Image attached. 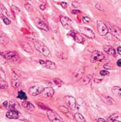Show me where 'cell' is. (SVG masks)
<instances>
[{
  "mask_svg": "<svg viewBox=\"0 0 121 122\" xmlns=\"http://www.w3.org/2000/svg\"><path fill=\"white\" fill-rule=\"evenodd\" d=\"M95 7H96V9H98V10H100V11H105V9L103 8V6L100 5V4H96Z\"/></svg>",
  "mask_w": 121,
  "mask_h": 122,
  "instance_id": "obj_42",
  "label": "cell"
},
{
  "mask_svg": "<svg viewBox=\"0 0 121 122\" xmlns=\"http://www.w3.org/2000/svg\"><path fill=\"white\" fill-rule=\"evenodd\" d=\"M46 8H47V5L45 4V3H42L41 4V6H40V9L41 10H46Z\"/></svg>",
  "mask_w": 121,
  "mask_h": 122,
  "instance_id": "obj_44",
  "label": "cell"
},
{
  "mask_svg": "<svg viewBox=\"0 0 121 122\" xmlns=\"http://www.w3.org/2000/svg\"><path fill=\"white\" fill-rule=\"evenodd\" d=\"M24 7H25V9H26L28 12H32V11H33V8H32V6L30 5L29 3H26V4L24 5Z\"/></svg>",
  "mask_w": 121,
  "mask_h": 122,
  "instance_id": "obj_38",
  "label": "cell"
},
{
  "mask_svg": "<svg viewBox=\"0 0 121 122\" xmlns=\"http://www.w3.org/2000/svg\"><path fill=\"white\" fill-rule=\"evenodd\" d=\"M18 98L20 99V100H23V101H24V100H26L27 96H26V94H25L24 91L20 90V91H18Z\"/></svg>",
  "mask_w": 121,
  "mask_h": 122,
  "instance_id": "obj_28",
  "label": "cell"
},
{
  "mask_svg": "<svg viewBox=\"0 0 121 122\" xmlns=\"http://www.w3.org/2000/svg\"><path fill=\"white\" fill-rule=\"evenodd\" d=\"M93 78H94V75H92V74L86 76V77H83V78L81 80V83L84 84V85H85V84H88L90 81L93 80Z\"/></svg>",
  "mask_w": 121,
  "mask_h": 122,
  "instance_id": "obj_22",
  "label": "cell"
},
{
  "mask_svg": "<svg viewBox=\"0 0 121 122\" xmlns=\"http://www.w3.org/2000/svg\"><path fill=\"white\" fill-rule=\"evenodd\" d=\"M0 29H1V24H0Z\"/></svg>",
  "mask_w": 121,
  "mask_h": 122,
  "instance_id": "obj_51",
  "label": "cell"
},
{
  "mask_svg": "<svg viewBox=\"0 0 121 122\" xmlns=\"http://www.w3.org/2000/svg\"><path fill=\"white\" fill-rule=\"evenodd\" d=\"M2 20H3V22H4L6 25H10V24H11V20H9L8 17H3V18H2Z\"/></svg>",
  "mask_w": 121,
  "mask_h": 122,
  "instance_id": "obj_35",
  "label": "cell"
},
{
  "mask_svg": "<svg viewBox=\"0 0 121 122\" xmlns=\"http://www.w3.org/2000/svg\"><path fill=\"white\" fill-rule=\"evenodd\" d=\"M20 122H31V121H28V120H24V119H22V120H20Z\"/></svg>",
  "mask_w": 121,
  "mask_h": 122,
  "instance_id": "obj_50",
  "label": "cell"
},
{
  "mask_svg": "<svg viewBox=\"0 0 121 122\" xmlns=\"http://www.w3.org/2000/svg\"><path fill=\"white\" fill-rule=\"evenodd\" d=\"M53 82H54L56 85H58V86H62V85H63V81H62L61 80H59V79H54V80H53Z\"/></svg>",
  "mask_w": 121,
  "mask_h": 122,
  "instance_id": "obj_34",
  "label": "cell"
},
{
  "mask_svg": "<svg viewBox=\"0 0 121 122\" xmlns=\"http://www.w3.org/2000/svg\"><path fill=\"white\" fill-rule=\"evenodd\" d=\"M73 38L75 39L76 42L79 43V44H83L84 41H85L84 36H83L82 34H81V33H75V36H74Z\"/></svg>",
  "mask_w": 121,
  "mask_h": 122,
  "instance_id": "obj_19",
  "label": "cell"
},
{
  "mask_svg": "<svg viewBox=\"0 0 121 122\" xmlns=\"http://www.w3.org/2000/svg\"><path fill=\"white\" fill-rule=\"evenodd\" d=\"M21 106L23 107V108H25V109H27L28 111H34V106L30 103V102H28V101H26V100H24L22 103H21Z\"/></svg>",
  "mask_w": 121,
  "mask_h": 122,
  "instance_id": "obj_21",
  "label": "cell"
},
{
  "mask_svg": "<svg viewBox=\"0 0 121 122\" xmlns=\"http://www.w3.org/2000/svg\"><path fill=\"white\" fill-rule=\"evenodd\" d=\"M105 59V54L102 53L99 51H93V53L91 54V62L95 63V62H100V61Z\"/></svg>",
  "mask_w": 121,
  "mask_h": 122,
  "instance_id": "obj_8",
  "label": "cell"
},
{
  "mask_svg": "<svg viewBox=\"0 0 121 122\" xmlns=\"http://www.w3.org/2000/svg\"><path fill=\"white\" fill-rule=\"evenodd\" d=\"M101 81H102L101 79H95V80H94V82H95V83H99V82H101Z\"/></svg>",
  "mask_w": 121,
  "mask_h": 122,
  "instance_id": "obj_48",
  "label": "cell"
},
{
  "mask_svg": "<svg viewBox=\"0 0 121 122\" xmlns=\"http://www.w3.org/2000/svg\"><path fill=\"white\" fill-rule=\"evenodd\" d=\"M12 12H13V14L14 13H20V9L18 8L17 6H15V5H12Z\"/></svg>",
  "mask_w": 121,
  "mask_h": 122,
  "instance_id": "obj_36",
  "label": "cell"
},
{
  "mask_svg": "<svg viewBox=\"0 0 121 122\" xmlns=\"http://www.w3.org/2000/svg\"><path fill=\"white\" fill-rule=\"evenodd\" d=\"M0 43L1 44H3V45H6L7 43H8V38H7V36L0 30Z\"/></svg>",
  "mask_w": 121,
  "mask_h": 122,
  "instance_id": "obj_26",
  "label": "cell"
},
{
  "mask_svg": "<svg viewBox=\"0 0 121 122\" xmlns=\"http://www.w3.org/2000/svg\"><path fill=\"white\" fill-rule=\"evenodd\" d=\"M60 22H61L62 26L65 28V29H70L72 30V20L67 18V17H64V16H61L60 17Z\"/></svg>",
  "mask_w": 121,
  "mask_h": 122,
  "instance_id": "obj_12",
  "label": "cell"
},
{
  "mask_svg": "<svg viewBox=\"0 0 121 122\" xmlns=\"http://www.w3.org/2000/svg\"><path fill=\"white\" fill-rule=\"evenodd\" d=\"M104 69H105V70H112V69H113V65H112L111 62L106 63V64L104 65Z\"/></svg>",
  "mask_w": 121,
  "mask_h": 122,
  "instance_id": "obj_33",
  "label": "cell"
},
{
  "mask_svg": "<svg viewBox=\"0 0 121 122\" xmlns=\"http://www.w3.org/2000/svg\"><path fill=\"white\" fill-rule=\"evenodd\" d=\"M0 53H1V51H0Z\"/></svg>",
  "mask_w": 121,
  "mask_h": 122,
  "instance_id": "obj_52",
  "label": "cell"
},
{
  "mask_svg": "<svg viewBox=\"0 0 121 122\" xmlns=\"http://www.w3.org/2000/svg\"><path fill=\"white\" fill-rule=\"evenodd\" d=\"M20 46H21V48H22V50H23L24 51H26V52H28V53H32V52H33L32 48L30 47L28 43L22 42V43H20Z\"/></svg>",
  "mask_w": 121,
  "mask_h": 122,
  "instance_id": "obj_20",
  "label": "cell"
},
{
  "mask_svg": "<svg viewBox=\"0 0 121 122\" xmlns=\"http://www.w3.org/2000/svg\"><path fill=\"white\" fill-rule=\"evenodd\" d=\"M59 111L65 113V114H69V109L66 108V107H64V106H60V107H59Z\"/></svg>",
  "mask_w": 121,
  "mask_h": 122,
  "instance_id": "obj_31",
  "label": "cell"
},
{
  "mask_svg": "<svg viewBox=\"0 0 121 122\" xmlns=\"http://www.w3.org/2000/svg\"><path fill=\"white\" fill-rule=\"evenodd\" d=\"M0 17L3 18V17H8L9 18V13L7 11V9L3 6V5H0Z\"/></svg>",
  "mask_w": 121,
  "mask_h": 122,
  "instance_id": "obj_24",
  "label": "cell"
},
{
  "mask_svg": "<svg viewBox=\"0 0 121 122\" xmlns=\"http://www.w3.org/2000/svg\"><path fill=\"white\" fill-rule=\"evenodd\" d=\"M100 75H101V76H103V77H107V76H109V75H110V73H109V71H108V70H102V71L100 72Z\"/></svg>",
  "mask_w": 121,
  "mask_h": 122,
  "instance_id": "obj_37",
  "label": "cell"
},
{
  "mask_svg": "<svg viewBox=\"0 0 121 122\" xmlns=\"http://www.w3.org/2000/svg\"><path fill=\"white\" fill-rule=\"evenodd\" d=\"M111 92H112L115 96H117L118 98H121V88H120V87H118V86H113V87L111 88Z\"/></svg>",
  "mask_w": 121,
  "mask_h": 122,
  "instance_id": "obj_23",
  "label": "cell"
},
{
  "mask_svg": "<svg viewBox=\"0 0 121 122\" xmlns=\"http://www.w3.org/2000/svg\"><path fill=\"white\" fill-rule=\"evenodd\" d=\"M108 28H109V30H110V32L115 37V38H117L118 40H121V29L120 28H118L117 26H115V25H112V24H111V23H108Z\"/></svg>",
  "mask_w": 121,
  "mask_h": 122,
  "instance_id": "obj_4",
  "label": "cell"
},
{
  "mask_svg": "<svg viewBox=\"0 0 121 122\" xmlns=\"http://www.w3.org/2000/svg\"><path fill=\"white\" fill-rule=\"evenodd\" d=\"M117 66H119V67H121V59H119V60H117Z\"/></svg>",
  "mask_w": 121,
  "mask_h": 122,
  "instance_id": "obj_49",
  "label": "cell"
},
{
  "mask_svg": "<svg viewBox=\"0 0 121 122\" xmlns=\"http://www.w3.org/2000/svg\"><path fill=\"white\" fill-rule=\"evenodd\" d=\"M37 106L39 107V108H40L41 110H46V111H50V109L48 108V107H47L46 105H44L43 103H41V102H39V103H37Z\"/></svg>",
  "mask_w": 121,
  "mask_h": 122,
  "instance_id": "obj_32",
  "label": "cell"
},
{
  "mask_svg": "<svg viewBox=\"0 0 121 122\" xmlns=\"http://www.w3.org/2000/svg\"><path fill=\"white\" fill-rule=\"evenodd\" d=\"M6 117L9 118V119H20V118H21V114L18 111L9 110L6 112Z\"/></svg>",
  "mask_w": 121,
  "mask_h": 122,
  "instance_id": "obj_14",
  "label": "cell"
},
{
  "mask_svg": "<svg viewBox=\"0 0 121 122\" xmlns=\"http://www.w3.org/2000/svg\"><path fill=\"white\" fill-rule=\"evenodd\" d=\"M39 63L45 67V68H47V69H50V70H54L56 69V65L54 62H52V61H50V60H39Z\"/></svg>",
  "mask_w": 121,
  "mask_h": 122,
  "instance_id": "obj_10",
  "label": "cell"
},
{
  "mask_svg": "<svg viewBox=\"0 0 121 122\" xmlns=\"http://www.w3.org/2000/svg\"><path fill=\"white\" fill-rule=\"evenodd\" d=\"M3 58H5L6 60H9V61H14V62H18L20 60V56H19V53L17 51H1L0 53Z\"/></svg>",
  "mask_w": 121,
  "mask_h": 122,
  "instance_id": "obj_2",
  "label": "cell"
},
{
  "mask_svg": "<svg viewBox=\"0 0 121 122\" xmlns=\"http://www.w3.org/2000/svg\"><path fill=\"white\" fill-rule=\"evenodd\" d=\"M59 5L63 9H67V7H68V3H66V2H59Z\"/></svg>",
  "mask_w": 121,
  "mask_h": 122,
  "instance_id": "obj_40",
  "label": "cell"
},
{
  "mask_svg": "<svg viewBox=\"0 0 121 122\" xmlns=\"http://www.w3.org/2000/svg\"><path fill=\"white\" fill-rule=\"evenodd\" d=\"M0 89H1V87H0Z\"/></svg>",
  "mask_w": 121,
  "mask_h": 122,
  "instance_id": "obj_53",
  "label": "cell"
},
{
  "mask_svg": "<svg viewBox=\"0 0 121 122\" xmlns=\"http://www.w3.org/2000/svg\"><path fill=\"white\" fill-rule=\"evenodd\" d=\"M111 35H112V34H110V33H108V34L106 35L105 37H107V39H108V40H111Z\"/></svg>",
  "mask_w": 121,
  "mask_h": 122,
  "instance_id": "obj_45",
  "label": "cell"
},
{
  "mask_svg": "<svg viewBox=\"0 0 121 122\" xmlns=\"http://www.w3.org/2000/svg\"><path fill=\"white\" fill-rule=\"evenodd\" d=\"M79 30H80V33L82 34L83 36H86V37H88V38H90V39H94V38H95V34H94V32H93L90 28L81 26V27L79 28Z\"/></svg>",
  "mask_w": 121,
  "mask_h": 122,
  "instance_id": "obj_7",
  "label": "cell"
},
{
  "mask_svg": "<svg viewBox=\"0 0 121 122\" xmlns=\"http://www.w3.org/2000/svg\"><path fill=\"white\" fill-rule=\"evenodd\" d=\"M82 22L83 23H89V22H91V20H90V18H88V17H82Z\"/></svg>",
  "mask_w": 121,
  "mask_h": 122,
  "instance_id": "obj_39",
  "label": "cell"
},
{
  "mask_svg": "<svg viewBox=\"0 0 121 122\" xmlns=\"http://www.w3.org/2000/svg\"><path fill=\"white\" fill-rule=\"evenodd\" d=\"M34 46H35V49H36L41 54H43L44 56L49 57V56L50 55V51L49 48H48L44 43H42V42H40V41H34Z\"/></svg>",
  "mask_w": 121,
  "mask_h": 122,
  "instance_id": "obj_1",
  "label": "cell"
},
{
  "mask_svg": "<svg viewBox=\"0 0 121 122\" xmlns=\"http://www.w3.org/2000/svg\"><path fill=\"white\" fill-rule=\"evenodd\" d=\"M41 95L43 97H48V98L52 97L54 95V90L51 87H46V88H44V90H43V92H42Z\"/></svg>",
  "mask_w": 121,
  "mask_h": 122,
  "instance_id": "obj_15",
  "label": "cell"
},
{
  "mask_svg": "<svg viewBox=\"0 0 121 122\" xmlns=\"http://www.w3.org/2000/svg\"><path fill=\"white\" fill-rule=\"evenodd\" d=\"M7 109L12 110V111H18V109H20V105L17 103L16 100H11V101H8Z\"/></svg>",
  "mask_w": 121,
  "mask_h": 122,
  "instance_id": "obj_18",
  "label": "cell"
},
{
  "mask_svg": "<svg viewBox=\"0 0 121 122\" xmlns=\"http://www.w3.org/2000/svg\"><path fill=\"white\" fill-rule=\"evenodd\" d=\"M20 84H21V81H20V77L15 72H13L12 73V85H13V87L18 89L20 86Z\"/></svg>",
  "mask_w": 121,
  "mask_h": 122,
  "instance_id": "obj_11",
  "label": "cell"
},
{
  "mask_svg": "<svg viewBox=\"0 0 121 122\" xmlns=\"http://www.w3.org/2000/svg\"><path fill=\"white\" fill-rule=\"evenodd\" d=\"M118 117H119V114H118V113H113V114H111V115L107 119V122H114Z\"/></svg>",
  "mask_w": 121,
  "mask_h": 122,
  "instance_id": "obj_29",
  "label": "cell"
},
{
  "mask_svg": "<svg viewBox=\"0 0 121 122\" xmlns=\"http://www.w3.org/2000/svg\"><path fill=\"white\" fill-rule=\"evenodd\" d=\"M81 11H79V10H76V9H74L73 11H72V14L73 15H78V14H81Z\"/></svg>",
  "mask_w": 121,
  "mask_h": 122,
  "instance_id": "obj_43",
  "label": "cell"
},
{
  "mask_svg": "<svg viewBox=\"0 0 121 122\" xmlns=\"http://www.w3.org/2000/svg\"><path fill=\"white\" fill-rule=\"evenodd\" d=\"M74 118H75V120L77 121V122H86L85 119H84V117H83V115L81 114V113H79V112L74 114Z\"/></svg>",
  "mask_w": 121,
  "mask_h": 122,
  "instance_id": "obj_25",
  "label": "cell"
},
{
  "mask_svg": "<svg viewBox=\"0 0 121 122\" xmlns=\"http://www.w3.org/2000/svg\"><path fill=\"white\" fill-rule=\"evenodd\" d=\"M96 122H107V121H106L104 118H98Z\"/></svg>",
  "mask_w": 121,
  "mask_h": 122,
  "instance_id": "obj_46",
  "label": "cell"
},
{
  "mask_svg": "<svg viewBox=\"0 0 121 122\" xmlns=\"http://www.w3.org/2000/svg\"><path fill=\"white\" fill-rule=\"evenodd\" d=\"M5 79H6V74L3 71V69L0 67V81H5Z\"/></svg>",
  "mask_w": 121,
  "mask_h": 122,
  "instance_id": "obj_30",
  "label": "cell"
},
{
  "mask_svg": "<svg viewBox=\"0 0 121 122\" xmlns=\"http://www.w3.org/2000/svg\"><path fill=\"white\" fill-rule=\"evenodd\" d=\"M72 5H73L74 8H78V7H80V3L77 2V1H73V2H72Z\"/></svg>",
  "mask_w": 121,
  "mask_h": 122,
  "instance_id": "obj_41",
  "label": "cell"
},
{
  "mask_svg": "<svg viewBox=\"0 0 121 122\" xmlns=\"http://www.w3.org/2000/svg\"><path fill=\"white\" fill-rule=\"evenodd\" d=\"M102 99H103V101L106 104H108V105H112L114 103L113 100H112V98L110 97V96H102Z\"/></svg>",
  "mask_w": 121,
  "mask_h": 122,
  "instance_id": "obj_27",
  "label": "cell"
},
{
  "mask_svg": "<svg viewBox=\"0 0 121 122\" xmlns=\"http://www.w3.org/2000/svg\"><path fill=\"white\" fill-rule=\"evenodd\" d=\"M35 23H36L37 27H39V28L42 29V30H45V31H49V30H50V28H49V26L47 25V23L44 22V21L41 20H39V19H36V20H35Z\"/></svg>",
  "mask_w": 121,
  "mask_h": 122,
  "instance_id": "obj_17",
  "label": "cell"
},
{
  "mask_svg": "<svg viewBox=\"0 0 121 122\" xmlns=\"http://www.w3.org/2000/svg\"><path fill=\"white\" fill-rule=\"evenodd\" d=\"M84 72H85V69H84V68H80L77 72L73 74V77H72L73 81H79L80 80H81L82 77H83V75H84Z\"/></svg>",
  "mask_w": 121,
  "mask_h": 122,
  "instance_id": "obj_13",
  "label": "cell"
},
{
  "mask_svg": "<svg viewBox=\"0 0 121 122\" xmlns=\"http://www.w3.org/2000/svg\"><path fill=\"white\" fill-rule=\"evenodd\" d=\"M47 115H48V118H49V120L50 122H64L61 117H60L56 112H54L53 111H51V110L48 111Z\"/></svg>",
  "mask_w": 121,
  "mask_h": 122,
  "instance_id": "obj_6",
  "label": "cell"
},
{
  "mask_svg": "<svg viewBox=\"0 0 121 122\" xmlns=\"http://www.w3.org/2000/svg\"><path fill=\"white\" fill-rule=\"evenodd\" d=\"M44 90V86L43 85H34L29 88V94L31 96H38L41 95Z\"/></svg>",
  "mask_w": 121,
  "mask_h": 122,
  "instance_id": "obj_5",
  "label": "cell"
},
{
  "mask_svg": "<svg viewBox=\"0 0 121 122\" xmlns=\"http://www.w3.org/2000/svg\"><path fill=\"white\" fill-rule=\"evenodd\" d=\"M97 29H98V32L100 35L102 36H106L108 33H110V30L107 26V24L104 23L103 21H97Z\"/></svg>",
  "mask_w": 121,
  "mask_h": 122,
  "instance_id": "obj_3",
  "label": "cell"
},
{
  "mask_svg": "<svg viewBox=\"0 0 121 122\" xmlns=\"http://www.w3.org/2000/svg\"><path fill=\"white\" fill-rule=\"evenodd\" d=\"M64 100L71 110H77V99H75L72 96H67L64 98Z\"/></svg>",
  "mask_w": 121,
  "mask_h": 122,
  "instance_id": "obj_9",
  "label": "cell"
},
{
  "mask_svg": "<svg viewBox=\"0 0 121 122\" xmlns=\"http://www.w3.org/2000/svg\"><path fill=\"white\" fill-rule=\"evenodd\" d=\"M104 51H105L106 53H108V54H110V55H111L113 57H115L118 54L117 51L114 50V48L111 47V46H105V47H104Z\"/></svg>",
  "mask_w": 121,
  "mask_h": 122,
  "instance_id": "obj_16",
  "label": "cell"
},
{
  "mask_svg": "<svg viewBox=\"0 0 121 122\" xmlns=\"http://www.w3.org/2000/svg\"><path fill=\"white\" fill-rule=\"evenodd\" d=\"M117 51V53H118V54H119V55L121 56V47H118V48H117V51Z\"/></svg>",
  "mask_w": 121,
  "mask_h": 122,
  "instance_id": "obj_47",
  "label": "cell"
}]
</instances>
